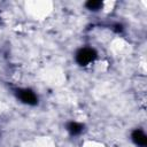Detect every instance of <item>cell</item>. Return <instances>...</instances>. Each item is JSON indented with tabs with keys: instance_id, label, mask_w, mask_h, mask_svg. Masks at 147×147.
Here are the masks:
<instances>
[{
	"instance_id": "cell-1",
	"label": "cell",
	"mask_w": 147,
	"mask_h": 147,
	"mask_svg": "<svg viewBox=\"0 0 147 147\" xmlns=\"http://www.w3.org/2000/svg\"><path fill=\"white\" fill-rule=\"evenodd\" d=\"M95 59H96V52L93 48H90V47L82 48L76 54V62L82 67H85V65L90 64Z\"/></svg>"
},
{
	"instance_id": "cell-2",
	"label": "cell",
	"mask_w": 147,
	"mask_h": 147,
	"mask_svg": "<svg viewBox=\"0 0 147 147\" xmlns=\"http://www.w3.org/2000/svg\"><path fill=\"white\" fill-rule=\"evenodd\" d=\"M17 96L18 99L25 103V105H29V106H34L38 103V98L37 95L34 94L33 91L29 90V88H22V90H18L17 91Z\"/></svg>"
},
{
	"instance_id": "cell-3",
	"label": "cell",
	"mask_w": 147,
	"mask_h": 147,
	"mask_svg": "<svg viewBox=\"0 0 147 147\" xmlns=\"http://www.w3.org/2000/svg\"><path fill=\"white\" fill-rule=\"evenodd\" d=\"M133 142L138 146V147H146L147 146V137L146 134L141 131V130H134L132 132V136H131Z\"/></svg>"
},
{
	"instance_id": "cell-4",
	"label": "cell",
	"mask_w": 147,
	"mask_h": 147,
	"mask_svg": "<svg viewBox=\"0 0 147 147\" xmlns=\"http://www.w3.org/2000/svg\"><path fill=\"white\" fill-rule=\"evenodd\" d=\"M67 130L69 131L70 134H72V136H78V134H80V133L83 132L84 125L80 124V123H78V122H69V123L67 124Z\"/></svg>"
},
{
	"instance_id": "cell-5",
	"label": "cell",
	"mask_w": 147,
	"mask_h": 147,
	"mask_svg": "<svg viewBox=\"0 0 147 147\" xmlns=\"http://www.w3.org/2000/svg\"><path fill=\"white\" fill-rule=\"evenodd\" d=\"M85 6L90 10H99L102 7V2L98 1V0H90V1H87L85 3Z\"/></svg>"
}]
</instances>
